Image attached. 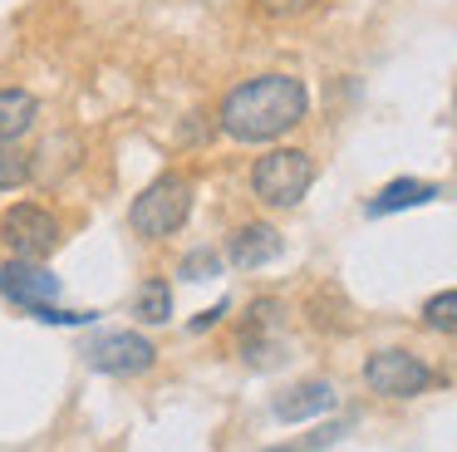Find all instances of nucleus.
Instances as JSON below:
<instances>
[{
  "label": "nucleus",
  "instance_id": "nucleus-1",
  "mask_svg": "<svg viewBox=\"0 0 457 452\" xmlns=\"http://www.w3.org/2000/svg\"><path fill=\"white\" fill-rule=\"evenodd\" d=\"M310 113V88L295 74H256L221 98V133L237 143H276Z\"/></svg>",
  "mask_w": 457,
  "mask_h": 452
},
{
  "label": "nucleus",
  "instance_id": "nucleus-2",
  "mask_svg": "<svg viewBox=\"0 0 457 452\" xmlns=\"http://www.w3.org/2000/svg\"><path fill=\"white\" fill-rule=\"evenodd\" d=\"M192 177L182 172H162L153 177L148 187H143L138 197H133L129 206V226L138 236H148V241H162V236H178L182 226H187L192 216Z\"/></svg>",
  "mask_w": 457,
  "mask_h": 452
},
{
  "label": "nucleus",
  "instance_id": "nucleus-3",
  "mask_svg": "<svg viewBox=\"0 0 457 452\" xmlns=\"http://www.w3.org/2000/svg\"><path fill=\"white\" fill-rule=\"evenodd\" d=\"M315 182V163H310L305 147H270L266 157H256L251 167V192L266 206L286 212V206H300V197Z\"/></svg>",
  "mask_w": 457,
  "mask_h": 452
},
{
  "label": "nucleus",
  "instance_id": "nucleus-4",
  "mask_svg": "<svg viewBox=\"0 0 457 452\" xmlns=\"http://www.w3.org/2000/svg\"><path fill=\"white\" fill-rule=\"evenodd\" d=\"M60 236H64L60 216L40 202H15L0 216V241H5V251H11L15 261H45V255L60 246Z\"/></svg>",
  "mask_w": 457,
  "mask_h": 452
},
{
  "label": "nucleus",
  "instance_id": "nucleus-5",
  "mask_svg": "<svg viewBox=\"0 0 457 452\" xmlns=\"http://www.w3.org/2000/svg\"><path fill=\"white\" fill-rule=\"evenodd\" d=\"M364 383L384 398H418L437 383V373L408 349H374L364 359Z\"/></svg>",
  "mask_w": 457,
  "mask_h": 452
},
{
  "label": "nucleus",
  "instance_id": "nucleus-6",
  "mask_svg": "<svg viewBox=\"0 0 457 452\" xmlns=\"http://www.w3.org/2000/svg\"><path fill=\"white\" fill-rule=\"evenodd\" d=\"M84 354H89L94 369L113 373V379H133V373H148L153 364H158L153 339L138 330H113V334H104V339H94Z\"/></svg>",
  "mask_w": 457,
  "mask_h": 452
},
{
  "label": "nucleus",
  "instance_id": "nucleus-7",
  "mask_svg": "<svg viewBox=\"0 0 457 452\" xmlns=\"http://www.w3.org/2000/svg\"><path fill=\"white\" fill-rule=\"evenodd\" d=\"M0 295L21 310L60 300V275L45 271V261H5L0 265Z\"/></svg>",
  "mask_w": 457,
  "mask_h": 452
},
{
  "label": "nucleus",
  "instance_id": "nucleus-8",
  "mask_svg": "<svg viewBox=\"0 0 457 452\" xmlns=\"http://www.w3.org/2000/svg\"><path fill=\"white\" fill-rule=\"evenodd\" d=\"M280 251H286V241H280V231L270 222H246V226H237V231H231V241H227V261L237 265V271L270 265Z\"/></svg>",
  "mask_w": 457,
  "mask_h": 452
},
{
  "label": "nucleus",
  "instance_id": "nucleus-9",
  "mask_svg": "<svg viewBox=\"0 0 457 452\" xmlns=\"http://www.w3.org/2000/svg\"><path fill=\"white\" fill-rule=\"evenodd\" d=\"M335 408V389H329L325 379H305L295 383V389H286L276 403H270V413H276L280 423H310L320 418V413Z\"/></svg>",
  "mask_w": 457,
  "mask_h": 452
},
{
  "label": "nucleus",
  "instance_id": "nucleus-10",
  "mask_svg": "<svg viewBox=\"0 0 457 452\" xmlns=\"http://www.w3.org/2000/svg\"><path fill=\"white\" fill-rule=\"evenodd\" d=\"M35 113H40L35 94H25V88H0V143H15V138L30 133Z\"/></svg>",
  "mask_w": 457,
  "mask_h": 452
},
{
  "label": "nucleus",
  "instance_id": "nucleus-11",
  "mask_svg": "<svg viewBox=\"0 0 457 452\" xmlns=\"http://www.w3.org/2000/svg\"><path fill=\"white\" fill-rule=\"evenodd\" d=\"M437 187L433 182H418V177H398V182H388L384 192L369 202V216H388V212H403V206H423L433 202Z\"/></svg>",
  "mask_w": 457,
  "mask_h": 452
},
{
  "label": "nucleus",
  "instance_id": "nucleus-12",
  "mask_svg": "<svg viewBox=\"0 0 457 452\" xmlns=\"http://www.w3.org/2000/svg\"><path fill=\"white\" fill-rule=\"evenodd\" d=\"M133 314H138L143 324H168V320H172V290H168L162 280L138 285V300H133Z\"/></svg>",
  "mask_w": 457,
  "mask_h": 452
},
{
  "label": "nucleus",
  "instance_id": "nucleus-13",
  "mask_svg": "<svg viewBox=\"0 0 457 452\" xmlns=\"http://www.w3.org/2000/svg\"><path fill=\"white\" fill-rule=\"evenodd\" d=\"M35 177V157L21 153V147L0 143V192H15V187H25Z\"/></svg>",
  "mask_w": 457,
  "mask_h": 452
},
{
  "label": "nucleus",
  "instance_id": "nucleus-14",
  "mask_svg": "<svg viewBox=\"0 0 457 452\" xmlns=\"http://www.w3.org/2000/svg\"><path fill=\"white\" fill-rule=\"evenodd\" d=\"M423 324L437 334H457V290H443L423 305Z\"/></svg>",
  "mask_w": 457,
  "mask_h": 452
},
{
  "label": "nucleus",
  "instance_id": "nucleus-15",
  "mask_svg": "<svg viewBox=\"0 0 457 452\" xmlns=\"http://www.w3.org/2000/svg\"><path fill=\"white\" fill-rule=\"evenodd\" d=\"M217 271H221V261H217V251H207V246L182 261V280H212Z\"/></svg>",
  "mask_w": 457,
  "mask_h": 452
},
{
  "label": "nucleus",
  "instance_id": "nucleus-16",
  "mask_svg": "<svg viewBox=\"0 0 457 452\" xmlns=\"http://www.w3.org/2000/svg\"><path fill=\"white\" fill-rule=\"evenodd\" d=\"M261 5V15H270V20H295V15H305L315 0H256Z\"/></svg>",
  "mask_w": 457,
  "mask_h": 452
},
{
  "label": "nucleus",
  "instance_id": "nucleus-17",
  "mask_svg": "<svg viewBox=\"0 0 457 452\" xmlns=\"http://www.w3.org/2000/svg\"><path fill=\"white\" fill-rule=\"evenodd\" d=\"M227 310H231V300H217V305H212V310H202L197 320L187 324V330H192V334H207V330H212V324H217V320H221V314H227Z\"/></svg>",
  "mask_w": 457,
  "mask_h": 452
}]
</instances>
